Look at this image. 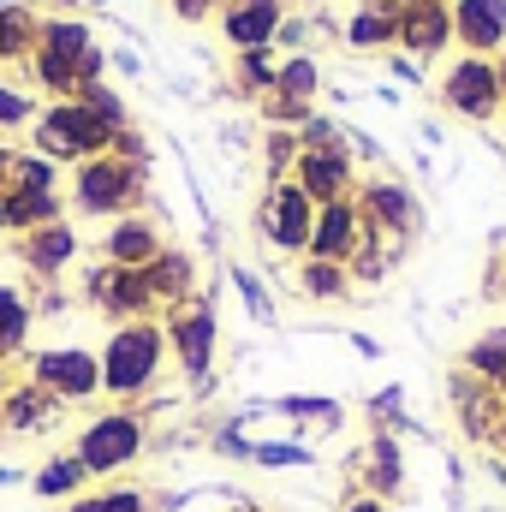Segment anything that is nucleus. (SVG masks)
Instances as JSON below:
<instances>
[{
  "label": "nucleus",
  "mask_w": 506,
  "mask_h": 512,
  "mask_svg": "<svg viewBox=\"0 0 506 512\" xmlns=\"http://www.w3.org/2000/svg\"><path fill=\"white\" fill-rule=\"evenodd\" d=\"M102 393L114 399H137L161 382L167 370V328L149 316V322H120L108 340H102Z\"/></svg>",
  "instance_id": "obj_1"
},
{
  "label": "nucleus",
  "mask_w": 506,
  "mask_h": 512,
  "mask_svg": "<svg viewBox=\"0 0 506 512\" xmlns=\"http://www.w3.org/2000/svg\"><path fill=\"white\" fill-rule=\"evenodd\" d=\"M90 54H96V36H90V24H78V18H48V24L36 30L30 72H36V84H42L48 96L72 102V96H78V78H84V60H90Z\"/></svg>",
  "instance_id": "obj_2"
},
{
  "label": "nucleus",
  "mask_w": 506,
  "mask_h": 512,
  "mask_svg": "<svg viewBox=\"0 0 506 512\" xmlns=\"http://www.w3.org/2000/svg\"><path fill=\"white\" fill-rule=\"evenodd\" d=\"M30 131H36V155H48L54 167L60 161H90V155L114 149V131L102 126L84 102H54L48 114L30 120Z\"/></svg>",
  "instance_id": "obj_3"
},
{
  "label": "nucleus",
  "mask_w": 506,
  "mask_h": 512,
  "mask_svg": "<svg viewBox=\"0 0 506 512\" xmlns=\"http://www.w3.org/2000/svg\"><path fill=\"white\" fill-rule=\"evenodd\" d=\"M143 447H149V429H143L137 411H102V417H90L78 429V447L72 453L84 459L90 477H114V471H131L143 459Z\"/></svg>",
  "instance_id": "obj_4"
},
{
  "label": "nucleus",
  "mask_w": 506,
  "mask_h": 512,
  "mask_svg": "<svg viewBox=\"0 0 506 512\" xmlns=\"http://www.w3.org/2000/svg\"><path fill=\"white\" fill-rule=\"evenodd\" d=\"M72 197H78L84 215H114L120 221V215L137 209V197H143V167L137 161H120V155H90L72 173Z\"/></svg>",
  "instance_id": "obj_5"
},
{
  "label": "nucleus",
  "mask_w": 506,
  "mask_h": 512,
  "mask_svg": "<svg viewBox=\"0 0 506 512\" xmlns=\"http://www.w3.org/2000/svg\"><path fill=\"white\" fill-rule=\"evenodd\" d=\"M30 382L48 387L60 405H84L102 393V358L90 346H48L30 358Z\"/></svg>",
  "instance_id": "obj_6"
},
{
  "label": "nucleus",
  "mask_w": 506,
  "mask_h": 512,
  "mask_svg": "<svg viewBox=\"0 0 506 512\" xmlns=\"http://www.w3.org/2000/svg\"><path fill=\"white\" fill-rule=\"evenodd\" d=\"M84 298L120 328V322H149L161 304H155V292H149V274L143 268H120V262H102V268H90V280H84Z\"/></svg>",
  "instance_id": "obj_7"
},
{
  "label": "nucleus",
  "mask_w": 506,
  "mask_h": 512,
  "mask_svg": "<svg viewBox=\"0 0 506 512\" xmlns=\"http://www.w3.org/2000/svg\"><path fill=\"white\" fill-rule=\"evenodd\" d=\"M441 102L459 114V120H495L501 114V72H495V60H483V54H459L453 66H447V78H441Z\"/></svg>",
  "instance_id": "obj_8"
},
{
  "label": "nucleus",
  "mask_w": 506,
  "mask_h": 512,
  "mask_svg": "<svg viewBox=\"0 0 506 512\" xmlns=\"http://www.w3.org/2000/svg\"><path fill=\"white\" fill-rule=\"evenodd\" d=\"M262 239L274 251H310V227H316V203L298 191V179H274L268 197H262V215H256Z\"/></svg>",
  "instance_id": "obj_9"
},
{
  "label": "nucleus",
  "mask_w": 506,
  "mask_h": 512,
  "mask_svg": "<svg viewBox=\"0 0 506 512\" xmlns=\"http://www.w3.org/2000/svg\"><path fill=\"white\" fill-rule=\"evenodd\" d=\"M161 328H167V358L185 370V382H209V364H215V310L209 304H179Z\"/></svg>",
  "instance_id": "obj_10"
},
{
  "label": "nucleus",
  "mask_w": 506,
  "mask_h": 512,
  "mask_svg": "<svg viewBox=\"0 0 506 512\" xmlns=\"http://www.w3.org/2000/svg\"><path fill=\"white\" fill-rule=\"evenodd\" d=\"M292 179H298V191L322 209V203H346V197H352L358 167H352V149H346V143H340V149H298Z\"/></svg>",
  "instance_id": "obj_11"
},
{
  "label": "nucleus",
  "mask_w": 506,
  "mask_h": 512,
  "mask_svg": "<svg viewBox=\"0 0 506 512\" xmlns=\"http://www.w3.org/2000/svg\"><path fill=\"white\" fill-rule=\"evenodd\" d=\"M399 48L417 60H435L453 48V0H405L399 12Z\"/></svg>",
  "instance_id": "obj_12"
},
{
  "label": "nucleus",
  "mask_w": 506,
  "mask_h": 512,
  "mask_svg": "<svg viewBox=\"0 0 506 512\" xmlns=\"http://www.w3.org/2000/svg\"><path fill=\"white\" fill-rule=\"evenodd\" d=\"M280 24H286V6L280 0H221V36L239 54L274 48L280 42Z\"/></svg>",
  "instance_id": "obj_13"
},
{
  "label": "nucleus",
  "mask_w": 506,
  "mask_h": 512,
  "mask_svg": "<svg viewBox=\"0 0 506 512\" xmlns=\"http://www.w3.org/2000/svg\"><path fill=\"white\" fill-rule=\"evenodd\" d=\"M358 239H364L358 197H346V203H322V209H316V227H310V251L304 256H316V262H352Z\"/></svg>",
  "instance_id": "obj_14"
},
{
  "label": "nucleus",
  "mask_w": 506,
  "mask_h": 512,
  "mask_svg": "<svg viewBox=\"0 0 506 512\" xmlns=\"http://www.w3.org/2000/svg\"><path fill=\"white\" fill-rule=\"evenodd\" d=\"M358 215H364V227H376L381 239H411L417 233V197L405 185H393V179H376V185L358 191Z\"/></svg>",
  "instance_id": "obj_15"
},
{
  "label": "nucleus",
  "mask_w": 506,
  "mask_h": 512,
  "mask_svg": "<svg viewBox=\"0 0 506 512\" xmlns=\"http://www.w3.org/2000/svg\"><path fill=\"white\" fill-rule=\"evenodd\" d=\"M453 42L495 60L506 42V0H453Z\"/></svg>",
  "instance_id": "obj_16"
},
{
  "label": "nucleus",
  "mask_w": 506,
  "mask_h": 512,
  "mask_svg": "<svg viewBox=\"0 0 506 512\" xmlns=\"http://www.w3.org/2000/svg\"><path fill=\"white\" fill-rule=\"evenodd\" d=\"M54 417H60V399L36 382H12V393L0 399V429L6 435H42V429H54Z\"/></svg>",
  "instance_id": "obj_17"
},
{
  "label": "nucleus",
  "mask_w": 506,
  "mask_h": 512,
  "mask_svg": "<svg viewBox=\"0 0 506 512\" xmlns=\"http://www.w3.org/2000/svg\"><path fill=\"white\" fill-rule=\"evenodd\" d=\"M161 251H167V245H161L155 221H143V215H120V221L108 227V239H102V256L120 262V268H149Z\"/></svg>",
  "instance_id": "obj_18"
},
{
  "label": "nucleus",
  "mask_w": 506,
  "mask_h": 512,
  "mask_svg": "<svg viewBox=\"0 0 506 512\" xmlns=\"http://www.w3.org/2000/svg\"><path fill=\"white\" fill-rule=\"evenodd\" d=\"M399 12H405V0H364L352 12V24H346V48L376 54L387 42H399Z\"/></svg>",
  "instance_id": "obj_19"
},
{
  "label": "nucleus",
  "mask_w": 506,
  "mask_h": 512,
  "mask_svg": "<svg viewBox=\"0 0 506 512\" xmlns=\"http://www.w3.org/2000/svg\"><path fill=\"white\" fill-rule=\"evenodd\" d=\"M18 256H24L30 274H60V268L78 256V233H72L66 221H48V227H36V233L18 239Z\"/></svg>",
  "instance_id": "obj_20"
},
{
  "label": "nucleus",
  "mask_w": 506,
  "mask_h": 512,
  "mask_svg": "<svg viewBox=\"0 0 506 512\" xmlns=\"http://www.w3.org/2000/svg\"><path fill=\"white\" fill-rule=\"evenodd\" d=\"M149 292H155V304H167V310H179V304H191V286H197V262L185 251H161L149 268Z\"/></svg>",
  "instance_id": "obj_21"
},
{
  "label": "nucleus",
  "mask_w": 506,
  "mask_h": 512,
  "mask_svg": "<svg viewBox=\"0 0 506 512\" xmlns=\"http://www.w3.org/2000/svg\"><path fill=\"white\" fill-rule=\"evenodd\" d=\"M6 197V227L12 233H36L48 221H60V191H0Z\"/></svg>",
  "instance_id": "obj_22"
},
{
  "label": "nucleus",
  "mask_w": 506,
  "mask_h": 512,
  "mask_svg": "<svg viewBox=\"0 0 506 512\" xmlns=\"http://www.w3.org/2000/svg\"><path fill=\"white\" fill-rule=\"evenodd\" d=\"M405 489V465H399V447L376 435L370 441V459H364V495H381V501H393Z\"/></svg>",
  "instance_id": "obj_23"
},
{
  "label": "nucleus",
  "mask_w": 506,
  "mask_h": 512,
  "mask_svg": "<svg viewBox=\"0 0 506 512\" xmlns=\"http://www.w3.org/2000/svg\"><path fill=\"white\" fill-rule=\"evenodd\" d=\"M84 483H90V471H84V459H78V453H54V459L36 471V495H42V501L84 495Z\"/></svg>",
  "instance_id": "obj_24"
},
{
  "label": "nucleus",
  "mask_w": 506,
  "mask_h": 512,
  "mask_svg": "<svg viewBox=\"0 0 506 512\" xmlns=\"http://www.w3.org/2000/svg\"><path fill=\"white\" fill-rule=\"evenodd\" d=\"M24 340H30V304L18 286L0 280V364H12L24 352Z\"/></svg>",
  "instance_id": "obj_25"
},
{
  "label": "nucleus",
  "mask_w": 506,
  "mask_h": 512,
  "mask_svg": "<svg viewBox=\"0 0 506 512\" xmlns=\"http://www.w3.org/2000/svg\"><path fill=\"white\" fill-rule=\"evenodd\" d=\"M465 376H477V382H501L506 376V328H495V334H483V340H471L465 346Z\"/></svg>",
  "instance_id": "obj_26"
},
{
  "label": "nucleus",
  "mask_w": 506,
  "mask_h": 512,
  "mask_svg": "<svg viewBox=\"0 0 506 512\" xmlns=\"http://www.w3.org/2000/svg\"><path fill=\"white\" fill-rule=\"evenodd\" d=\"M36 30H42V24H36L24 6H0V60H30Z\"/></svg>",
  "instance_id": "obj_27"
},
{
  "label": "nucleus",
  "mask_w": 506,
  "mask_h": 512,
  "mask_svg": "<svg viewBox=\"0 0 506 512\" xmlns=\"http://www.w3.org/2000/svg\"><path fill=\"white\" fill-rule=\"evenodd\" d=\"M316 84H322V72L304 54L280 60V72H274V96H292V102H310V108H316Z\"/></svg>",
  "instance_id": "obj_28"
},
{
  "label": "nucleus",
  "mask_w": 506,
  "mask_h": 512,
  "mask_svg": "<svg viewBox=\"0 0 506 512\" xmlns=\"http://www.w3.org/2000/svg\"><path fill=\"white\" fill-rule=\"evenodd\" d=\"M346 286H352L346 262H316V256H304V268H298V292H304V298H340Z\"/></svg>",
  "instance_id": "obj_29"
},
{
  "label": "nucleus",
  "mask_w": 506,
  "mask_h": 512,
  "mask_svg": "<svg viewBox=\"0 0 506 512\" xmlns=\"http://www.w3.org/2000/svg\"><path fill=\"white\" fill-rule=\"evenodd\" d=\"M72 512H149V495L131 489V483H108V489H96V495H78Z\"/></svg>",
  "instance_id": "obj_30"
},
{
  "label": "nucleus",
  "mask_w": 506,
  "mask_h": 512,
  "mask_svg": "<svg viewBox=\"0 0 506 512\" xmlns=\"http://www.w3.org/2000/svg\"><path fill=\"white\" fill-rule=\"evenodd\" d=\"M54 185H60V167L48 155H12L6 191H54Z\"/></svg>",
  "instance_id": "obj_31"
},
{
  "label": "nucleus",
  "mask_w": 506,
  "mask_h": 512,
  "mask_svg": "<svg viewBox=\"0 0 506 512\" xmlns=\"http://www.w3.org/2000/svg\"><path fill=\"white\" fill-rule=\"evenodd\" d=\"M274 72H280L274 48H251V54H239V66H233V78H239L245 96H268V90H274Z\"/></svg>",
  "instance_id": "obj_32"
},
{
  "label": "nucleus",
  "mask_w": 506,
  "mask_h": 512,
  "mask_svg": "<svg viewBox=\"0 0 506 512\" xmlns=\"http://www.w3.org/2000/svg\"><path fill=\"white\" fill-rule=\"evenodd\" d=\"M298 149H304V143H298V131H268V173H274V179H286V167H292V161H298Z\"/></svg>",
  "instance_id": "obj_33"
},
{
  "label": "nucleus",
  "mask_w": 506,
  "mask_h": 512,
  "mask_svg": "<svg viewBox=\"0 0 506 512\" xmlns=\"http://www.w3.org/2000/svg\"><path fill=\"white\" fill-rule=\"evenodd\" d=\"M24 120H36V108H30V96H24V90H12V84H0V131L24 126Z\"/></svg>",
  "instance_id": "obj_34"
},
{
  "label": "nucleus",
  "mask_w": 506,
  "mask_h": 512,
  "mask_svg": "<svg viewBox=\"0 0 506 512\" xmlns=\"http://www.w3.org/2000/svg\"><path fill=\"white\" fill-rule=\"evenodd\" d=\"M256 459H262V465H304L310 453H304V447H256Z\"/></svg>",
  "instance_id": "obj_35"
},
{
  "label": "nucleus",
  "mask_w": 506,
  "mask_h": 512,
  "mask_svg": "<svg viewBox=\"0 0 506 512\" xmlns=\"http://www.w3.org/2000/svg\"><path fill=\"white\" fill-rule=\"evenodd\" d=\"M286 411H292V417H340L328 399H286Z\"/></svg>",
  "instance_id": "obj_36"
},
{
  "label": "nucleus",
  "mask_w": 506,
  "mask_h": 512,
  "mask_svg": "<svg viewBox=\"0 0 506 512\" xmlns=\"http://www.w3.org/2000/svg\"><path fill=\"white\" fill-rule=\"evenodd\" d=\"M215 6H221V0H173V12H179V18H191V24H197V18H209Z\"/></svg>",
  "instance_id": "obj_37"
},
{
  "label": "nucleus",
  "mask_w": 506,
  "mask_h": 512,
  "mask_svg": "<svg viewBox=\"0 0 506 512\" xmlns=\"http://www.w3.org/2000/svg\"><path fill=\"white\" fill-rule=\"evenodd\" d=\"M340 512H393V501H381V495H352Z\"/></svg>",
  "instance_id": "obj_38"
},
{
  "label": "nucleus",
  "mask_w": 506,
  "mask_h": 512,
  "mask_svg": "<svg viewBox=\"0 0 506 512\" xmlns=\"http://www.w3.org/2000/svg\"><path fill=\"white\" fill-rule=\"evenodd\" d=\"M239 286H245V298H251V310L262 316V322H268V298L256 292V280H251V274H239Z\"/></svg>",
  "instance_id": "obj_39"
},
{
  "label": "nucleus",
  "mask_w": 506,
  "mask_h": 512,
  "mask_svg": "<svg viewBox=\"0 0 506 512\" xmlns=\"http://www.w3.org/2000/svg\"><path fill=\"white\" fill-rule=\"evenodd\" d=\"M12 155H18V149H12V143H6V131H0V191H6V173H12Z\"/></svg>",
  "instance_id": "obj_40"
},
{
  "label": "nucleus",
  "mask_w": 506,
  "mask_h": 512,
  "mask_svg": "<svg viewBox=\"0 0 506 512\" xmlns=\"http://www.w3.org/2000/svg\"><path fill=\"white\" fill-rule=\"evenodd\" d=\"M495 447L506 453V411H501V423H495Z\"/></svg>",
  "instance_id": "obj_41"
},
{
  "label": "nucleus",
  "mask_w": 506,
  "mask_h": 512,
  "mask_svg": "<svg viewBox=\"0 0 506 512\" xmlns=\"http://www.w3.org/2000/svg\"><path fill=\"white\" fill-rule=\"evenodd\" d=\"M6 393H12V376H6V364H0V399H6Z\"/></svg>",
  "instance_id": "obj_42"
},
{
  "label": "nucleus",
  "mask_w": 506,
  "mask_h": 512,
  "mask_svg": "<svg viewBox=\"0 0 506 512\" xmlns=\"http://www.w3.org/2000/svg\"><path fill=\"white\" fill-rule=\"evenodd\" d=\"M495 72H501V96H506V54H501V60H495Z\"/></svg>",
  "instance_id": "obj_43"
},
{
  "label": "nucleus",
  "mask_w": 506,
  "mask_h": 512,
  "mask_svg": "<svg viewBox=\"0 0 506 512\" xmlns=\"http://www.w3.org/2000/svg\"><path fill=\"white\" fill-rule=\"evenodd\" d=\"M0 233H12V227H6V197H0Z\"/></svg>",
  "instance_id": "obj_44"
},
{
  "label": "nucleus",
  "mask_w": 506,
  "mask_h": 512,
  "mask_svg": "<svg viewBox=\"0 0 506 512\" xmlns=\"http://www.w3.org/2000/svg\"><path fill=\"white\" fill-rule=\"evenodd\" d=\"M495 393H501V405H506V376H501V382H495Z\"/></svg>",
  "instance_id": "obj_45"
},
{
  "label": "nucleus",
  "mask_w": 506,
  "mask_h": 512,
  "mask_svg": "<svg viewBox=\"0 0 506 512\" xmlns=\"http://www.w3.org/2000/svg\"><path fill=\"white\" fill-rule=\"evenodd\" d=\"M48 6H78V0H48Z\"/></svg>",
  "instance_id": "obj_46"
}]
</instances>
